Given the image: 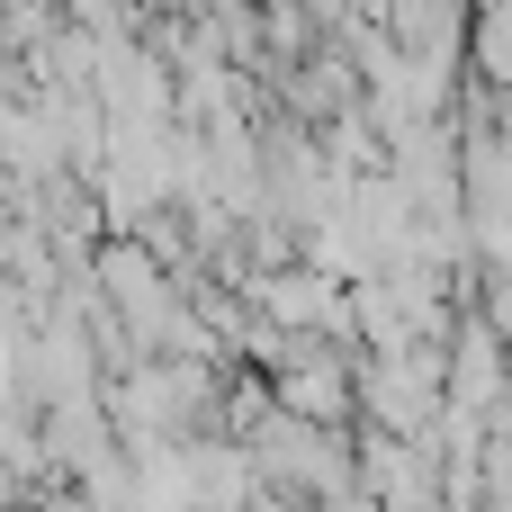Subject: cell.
I'll return each instance as SVG.
<instances>
[{
  "mask_svg": "<svg viewBox=\"0 0 512 512\" xmlns=\"http://www.w3.org/2000/svg\"><path fill=\"white\" fill-rule=\"evenodd\" d=\"M288 414H342V378H333V369L288 378Z\"/></svg>",
  "mask_w": 512,
  "mask_h": 512,
  "instance_id": "cell-1",
  "label": "cell"
}]
</instances>
